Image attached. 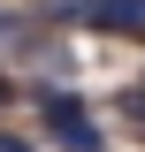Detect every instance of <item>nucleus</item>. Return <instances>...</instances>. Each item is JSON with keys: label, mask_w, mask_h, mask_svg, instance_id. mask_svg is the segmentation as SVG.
<instances>
[{"label": "nucleus", "mask_w": 145, "mask_h": 152, "mask_svg": "<svg viewBox=\"0 0 145 152\" xmlns=\"http://www.w3.org/2000/svg\"><path fill=\"white\" fill-rule=\"evenodd\" d=\"M38 122H46V137H54L61 152H107V137H99V122H92V107L84 99H69V91H38Z\"/></svg>", "instance_id": "1"}, {"label": "nucleus", "mask_w": 145, "mask_h": 152, "mask_svg": "<svg viewBox=\"0 0 145 152\" xmlns=\"http://www.w3.org/2000/svg\"><path fill=\"white\" fill-rule=\"evenodd\" d=\"M84 23H92V31H107V38H145V0H99Z\"/></svg>", "instance_id": "2"}, {"label": "nucleus", "mask_w": 145, "mask_h": 152, "mask_svg": "<svg viewBox=\"0 0 145 152\" xmlns=\"http://www.w3.org/2000/svg\"><path fill=\"white\" fill-rule=\"evenodd\" d=\"M0 152H31V145H23V137H0Z\"/></svg>", "instance_id": "3"}, {"label": "nucleus", "mask_w": 145, "mask_h": 152, "mask_svg": "<svg viewBox=\"0 0 145 152\" xmlns=\"http://www.w3.org/2000/svg\"><path fill=\"white\" fill-rule=\"evenodd\" d=\"M8 99H16V84H8V76H0V107H8Z\"/></svg>", "instance_id": "4"}, {"label": "nucleus", "mask_w": 145, "mask_h": 152, "mask_svg": "<svg viewBox=\"0 0 145 152\" xmlns=\"http://www.w3.org/2000/svg\"><path fill=\"white\" fill-rule=\"evenodd\" d=\"M0 38H16V15H0Z\"/></svg>", "instance_id": "5"}]
</instances>
